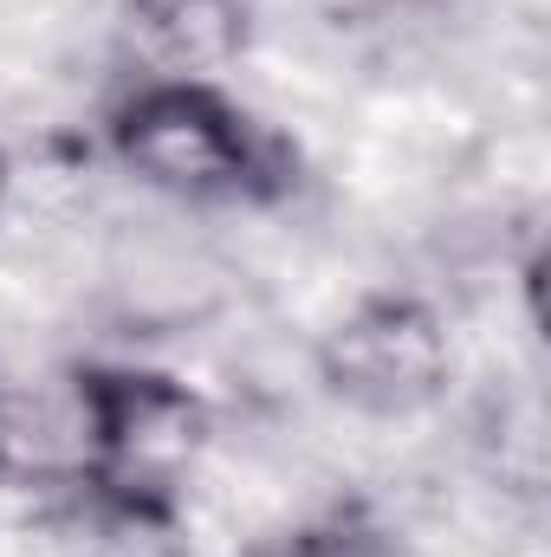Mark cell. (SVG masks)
<instances>
[{"label":"cell","mask_w":551,"mask_h":557,"mask_svg":"<svg viewBox=\"0 0 551 557\" xmlns=\"http://www.w3.org/2000/svg\"><path fill=\"white\" fill-rule=\"evenodd\" d=\"M105 149L169 208H260L292 188L285 143L221 78H137L105 117Z\"/></svg>","instance_id":"obj_1"},{"label":"cell","mask_w":551,"mask_h":557,"mask_svg":"<svg viewBox=\"0 0 551 557\" xmlns=\"http://www.w3.org/2000/svg\"><path fill=\"white\" fill-rule=\"evenodd\" d=\"M65 376L85 409L91 486L143 499V506H175L215 434L201 389H188L182 376L156 363H118V357L72 363Z\"/></svg>","instance_id":"obj_2"},{"label":"cell","mask_w":551,"mask_h":557,"mask_svg":"<svg viewBox=\"0 0 551 557\" xmlns=\"http://www.w3.org/2000/svg\"><path fill=\"white\" fill-rule=\"evenodd\" d=\"M311 370L331 403L377 421L421 416L454 383L448 318L421 292H364L351 298L311 344Z\"/></svg>","instance_id":"obj_3"},{"label":"cell","mask_w":551,"mask_h":557,"mask_svg":"<svg viewBox=\"0 0 551 557\" xmlns=\"http://www.w3.org/2000/svg\"><path fill=\"white\" fill-rule=\"evenodd\" d=\"M228 292V260L182 221H124L105 247V305L118 318V337H175L188 324H208Z\"/></svg>","instance_id":"obj_4"},{"label":"cell","mask_w":551,"mask_h":557,"mask_svg":"<svg viewBox=\"0 0 551 557\" xmlns=\"http://www.w3.org/2000/svg\"><path fill=\"white\" fill-rule=\"evenodd\" d=\"M0 480L46 499L91 480V441H85V409L72 376L0 389Z\"/></svg>","instance_id":"obj_5"},{"label":"cell","mask_w":551,"mask_h":557,"mask_svg":"<svg viewBox=\"0 0 551 557\" xmlns=\"http://www.w3.org/2000/svg\"><path fill=\"white\" fill-rule=\"evenodd\" d=\"M254 0H131L124 33L143 78H221L247 52Z\"/></svg>","instance_id":"obj_6"},{"label":"cell","mask_w":551,"mask_h":557,"mask_svg":"<svg viewBox=\"0 0 551 557\" xmlns=\"http://www.w3.org/2000/svg\"><path fill=\"white\" fill-rule=\"evenodd\" d=\"M273 557H396V545L357 519H331V525H311L298 539H285Z\"/></svg>","instance_id":"obj_7"},{"label":"cell","mask_w":551,"mask_h":557,"mask_svg":"<svg viewBox=\"0 0 551 557\" xmlns=\"http://www.w3.org/2000/svg\"><path fill=\"white\" fill-rule=\"evenodd\" d=\"M7 195H13V156L0 149V214H7Z\"/></svg>","instance_id":"obj_8"},{"label":"cell","mask_w":551,"mask_h":557,"mask_svg":"<svg viewBox=\"0 0 551 557\" xmlns=\"http://www.w3.org/2000/svg\"><path fill=\"white\" fill-rule=\"evenodd\" d=\"M390 7H448V0H390Z\"/></svg>","instance_id":"obj_9"}]
</instances>
